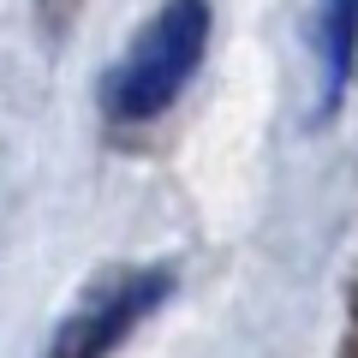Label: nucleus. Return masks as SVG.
Instances as JSON below:
<instances>
[{
  "instance_id": "f257e3e1",
  "label": "nucleus",
  "mask_w": 358,
  "mask_h": 358,
  "mask_svg": "<svg viewBox=\"0 0 358 358\" xmlns=\"http://www.w3.org/2000/svg\"><path fill=\"white\" fill-rule=\"evenodd\" d=\"M209 48V0H162V13L131 36L120 66L108 72L102 102L114 120H155L185 96Z\"/></svg>"
},
{
  "instance_id": "f03ea898",
  "label": "nucleus",
  "mask_w": 358,
  "mask_h": 358,
  "mask_svg": "<svg viewBox=\"0 0 358 358\" xmlns=\"http://www.w3.org/2000/svg\"><path fill=\"white\" fill-rule=\"evenodd\" d=\"M167 287H173L167 268H126V275H114V281L90 287V293L78 299V310L60 322L48 358H108L167 299Z\"/></svg>"
},
{
  "instance_id": "7ed1b4c3",
  "label": "nucleus",
  "mask_w": 358,
  "mask_h": 358,
  "mask_svg": "<svg viewBox=\"0 0 358 358\" xmlns=\"http://www.w3.org/2000/svg\"><path fill=\"white\" fill-rule=\"evenodd\" d=\"M317 60H322V108H334L358 66V0H317Z\"/></svg>"
}]
</instances>
